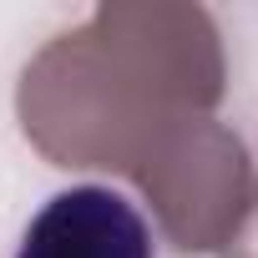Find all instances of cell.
<instances>
[{"label":"cell","mask_w":258,"mask_h":258,"mask_svg":"<svg viewBox=\"0 0 258 258\" xmlns=\"http://www.w3.org/2000/svg\"><path fill=\"white\" fill-rule=\"evenodd\" d=\"M228 91L218 21L203 6H96L36 51L16 116L26 142L71 172H132L172 126L213 116Z\"/></svg>","instance_id":"obj_1"},{"label":"cell","mask_w":258,"mask_h":258,"mask_svg":"<svg viewBox=\"0 0 258 258\" xmlns=\"http://www.w3.org/2000/svg\"><path fill=\"white\" fill-rule=\"evenodd\" d=\"M223 258H258V182H253V192H248V208H243V218H238V228H233Z\"/></svg>","instance_id":"obj_4"},{"label":"cell","mask_w":258,"mask_h":258,"mask_svg":"<svg viewBox=\"0 0 258 258\" xmlns=\"http://www.w3.org/2000/svg\"><path fill=\"white\" fill-rule=\"evenodd\" d=\"M126 177L142 187L162 238L177 253H223L253 192L248 152L218 116L172 126Z\"/></svg>","instance_id":"obj_2"},{"label":"cell","mask_w":258,"mask_h":258,"mask_svg":"<svg viewBox=\"0 0 258 258\" xmlns=\"http://www.w3.org/2000/svg\"><path fill=\"white\" fill-rule=\"evenodd\" d=\"M16 258H157L152 228L111 187H66L26 228Z\"/></svg>","instance_id":"obj_3"}]
</instances>
